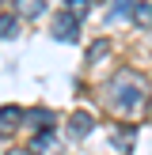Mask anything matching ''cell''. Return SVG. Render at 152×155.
<instances>
[{
  "label": "cell",
  "mask_w": 152,
  "mask_h": 155,
  "mask_svg": "<svg viewBox=\"0 0 152 155\" xmlns=\"http://www.w3.org/2000/svg\"><path fill=\"white\" fill-rule=\"evenodd\" d=\"M144 87H141V80H137L133 72H122L118 80L110 83V106H114V114H122V117H137V114L144 110Z\"/></svg>",
  "instance_id": "cell-1"
},
{
  "label": "cell",
  "mask_w": 152,
  "mask_h": 155,
  "mask_svg": "<svg viewBox=\"0 0 152 155\" xmlns=\"http://www.w3.org/2000/svg\"><path fill=\"white\" fill-rule=\"evenodd\" d=\"M53 38L57 42H76L80 38V19L72 12H57L53 15Z\"/></svg>",
  "instance_id": "cell-2"
},
{
  "label": "cell",
  "mask_w": 152,
  "mask_h": 155,
  "mask_svg": "<svg viewBox=\"0 0 152 155\" xmlns=\"http://www.w3.org/2000/svg\"><path fill=\"white\" fill-rule=\"evenodd\" d=\"M30 151H34V155H57V151H61V140L50 133V125L38 129V136L30 140Z\"/></svg>",
  "instance_id": "cell-3"
},
{
  "label": "cell",
  "mask_w": 152,
  "mask_h": 155,
  "mask_svg": "<svg viewBox=\"0 0 152 155\" xmlns=\"http://www.w3.org/2000/svg\"><path fill=\"white\" fill-rule=\"evenodd\" d=\"M23 121V110L19 106H0V136H12Z\"/></svg>",
  "instance_id": "cell-4"
},
{
  "label": "cell",
  "mask_w": 152,
  "mask_h": 155,
  "mask_svg": "<svg viewBox=\"0 0 152 155\" xmlns=\"http://www.w3.org/2000/svg\"><path fill=\"white\" fill-rule=\"evenodd\" d=\"M91 125H95V121H91V114L76 110L72 117H68V136H76V140H80V136H88V133H91Z\"/></svg>",
  "instance_id": "cell-5"
},
{
  "label": "cell",
  "mask_w": 152,
  "mask_h": 155,
  "mask_svg": "<svg viewBox=\"0 0 152 155\" xmlns=\"http://www.w3.org/2000/svg\"><path fill=\"white\" fill-rule=\"evenodd\" d=\"M15 12H23L27 19H38L46 12V0H15Z\"/></svg>",
  "instance_id": "cell-6"
},
{
  "label": "cell",
  "mask_w": 152,
  "mask_h": 155,
  "mask_svg": "<svg viewBox=\"0 0 152 155\" xmlns=\"http://www.w3.org/2000/svg\"><path fill=\"white\" fill-rule=\"evenodd\" d=\"M133 23H137L141 30H148V27H152V4H137V8H133Z\"/></svg>",
  "instance_id": "cell-7"
},
{
  "label": "cell",
  "mask_w": 152,
  "mask_h": 155,
  "mask_svg": "<svg viewBox=\"0 0 152 155\" xmlns=\"http://www.w3.org/2000/svg\"><path fill=\"white\" fill-rule=\"evenodd\" d=\"M30 125H53V110H46V106H34V110L27 114Z\"/></svg>",
  "instance_id": "cell-8"
},
{
  "label": "cell",
  "mask_w": 152,
  "mask_h": 155,
  "mask_svg": "<svg viewBox=\"0 0 152 155\" xmlns=\"http://www.w3.org/2000/svg\"><path fill=\"white\" fill-rule=\"evenodd\" d=\"M19 34V19L15 15H0V38H15Z\"/></svg>",
  "instance_id": "cell-9"
},
{
  "label": "cell",
  "mask_w": 152,
  "mask_h": 155,
  "mask_svg": "<svg viewBox=\"0 0 152 155\" xmlns=\"http://www.w3.org/2000/svg\"><path fill=\"white\" fill-rule=\"evenodd\" d=\"M114 148H118V151H129V148H133V133H129V129L114 133Z\"/></svg>",
  "instance_id": "cell-10"
},
{
  "label": "cell",
  "mask_w": 152,
  "mask_h": 155,
  "mask_svg": "<svg viewBox=\"0 0 152 155\" xmlns=\"http://www.w3.org/2000/svg\"><path fill=\"white\" fill-rule=\"evenodd\" d=\"M88 4H91V0H65V8L76 15V19H84V15H88Z\"/></svg>",
  "instance_id": "cell-11"
},
{
  "label": "cell",
  "mask_w": 152,
  "mask_h": 155,
  "mask_svg": "<svg viewBox=\"0 0 152 155\" xmlns=\"http://www.w3.org/2000/svg\"><path fill=\"white\" fill-rule=\"evenodd\" d=\"M103 53H106V42H95V45H91V49H88V61H91V64H95V61L103 57Z\"/></svg>",
  "instance_id": "cell-12"
},
{
  "label": "cell",
  "mask_w": 152,
  "mask_h": 155,
  "mask_svg": "<svg viewBox=\"0 0 152 155\" xmlns=\"http://www.w3.org/2000/svg\"><path fill=\"white\" fill-rule=\"evenodd\" d=\"M126 12H133V0H114V12L110 15H126Z\"/></svg>",
  "instance_id": "cell-13"
},
{
  "label": "cell",
  "mask_w": 152,
  "mask_h": 155,
  "mask_svg": "<svg viewBox=\"0 0 152 155\" xmlns=\"http://www.w3.org/2000/svg\"><path fill=\"white\" fill-rule=\"evenodd\" d=\"M12 155H27V151H12Z\"/></svg>",
  "instance_id": "cell-14"
},
{
  "label": "cell",
  "mask_w": 152,
  "mask_h": 155,
  "mask_svg": "<svg viewBox=\"0 0 152 155\" xmlns=\"http://www.w3.org/2000/svg\"><path fill=\"white\" fill-rule=\"evenodd\" d=\"M0 4H4V0H0Z\"/></svg>",
  "instance_id": "cell-15"
}]
</instances>
